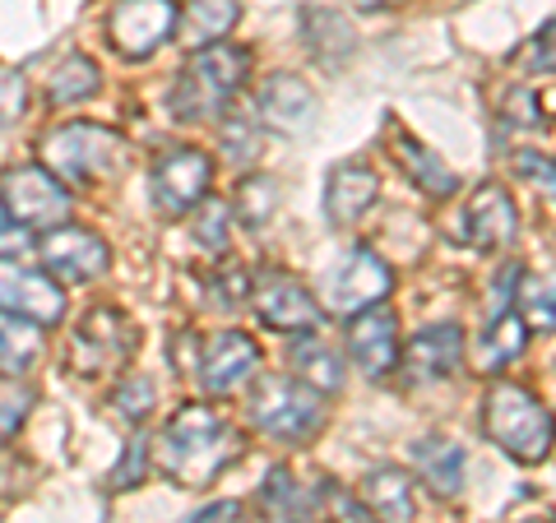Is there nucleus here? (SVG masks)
<instances>
[{"label":"nucleus","instance_id":"obj_28","mask_svg":"<svg viewBox=\"0 0 556 523\" xmlns=\"http://www.w3.org/2000/svg\"><path fill=\"white\" fill-rule=\"evenodd\" d=\"M292 366H298V380H306L316 394H334L343 390V361L329 353L316 334H302L292 347Z\"/></svg>","mask_w":556,"mask_h":523},{"label":"nucleus","instance_id":"obj_43","mask_svg":"<svg viewBox=\"0 0 556 523\" xmlns=\"http://www.w3.org/2000/svg\"><path fill=\"white\" fill-rule=\"evenodd\" d=\"M329 505H334V519L339 523H376L367 510H362V505H353V500L339 496V492H334V500H329Z\"/></svg>","mask_w":556,"mask_h":523},{"label":"nucleus","instance_id":"obj_40","mask_svg":"<svg viewBox=\"0 0 556 523\" xmlns=\"http://www.w3.org/2000/svg\"><path fill=\"white\" fill-rule=\"evenodd\" d=\"M208 292L218 296V302H214L218 310H237L251 296V278L241 273V269H218L214 278H208Z\"/></svg>","mask_w":556,"mask_h":523},{"label":"nucleus","instance_id":"obj_32","mask_svg":"<svg viewBox=\"0 0 556 523\" xmlns=\"http://www.w3.org/2000/svg\"><path fill=\"white\" fill-rule=\"evenodd\" d=\"M195 246H204L208 255H223L228 251V241H232V214H228V204L223 200H200L195 204Z\"/></svg>","mask_w":556,"mask_h":523},{"label":"nucleus","instance_id":"obj_13","mask_svg":"<svg viewBox=\"0 0 556 523\" xmlns=\"http://www.w3.org/2000/svg\"><path fill=\"white\" fill-rule=\"evenodd\" d=\"M260 371V343L241 329H223L200 347V361H195V380L204 394H232L241 390L247 380Z\"/></svg>","mask_w":556,"mask_h":523},{"label":"nucleus","instance_id":"obj_45","mask_svg":"<svg viewBox=\"0 0 556 523\" xmlns=\"http://www.w3.org/2000/svg\"><path fill=\"white\" fill-rule=\"evenodd\" d=\"M519 523H552V519H538V514H533V519H519Z\"/></svg>","mask_w":556,"mask_h":523},{"label":"nucleus","instance_id":"obj_38","mask_svg":"<svg viewBox=\"0 0 556 523\" xmlns=\"http://www.w3.org/2000/svg\"><path fill=\"white\" fill-rule=\"evenodd\" d=\"M525 69H538V75H556V20H547L538 28V38H529L525 56H519Z\"/></svg>","mask_w":556,"mask_h":523},{"label":"nucleus","instance_id":"obj_15","mask_svg":"<svg viewBox=\"0 0 556 523\" xmlns=\"http://www.w3.org/2000/svg\"><path fill=\"white\" fill-rule=\"evenodd\" d=\"M316 112H320V102L302 75H269L255 93V120L288 139H298L316 126Z\"/></svg>","mask_w":556,"mask_h":523},{"label":"nucleus","instance_id":"obj_8","mask_svg":"<svg viewBox=\"0 0 556 523\" xmlns=\"http://www.w3.org/2000/svg\"><path fill=\"white\" fill-rule=\"evenodd\" d=\"M0 204L14 228L24 232H47V228H61L70 218V186L61 177H51L47 167H10L0 177Z\"/></svg>","mask_w":556,"mask_h":523},{"label":"nucleus","instance_id":"obj_21","mask_svg":"<svg viewBox=\"0 0 556 523\" xmlns=\"http://www.w3.org/2000/svg\"><path fill=\"white\" fill-rule=\"evenodd\" d=\"M362 510L376 523H413L417 519V492L399 468H371L362 482Z\"/></svg>","mask_w":556,"mask_h":523},{"label":"nucleus","instance_id":"obj_33","mask_svg":"<svg viewBox=\"0 0 556 523\" xmlns=\"http://www.w3.org/2000/svg\"><path fill=\"white\" fill-rule=\"evenodd\" d=\"M33 412V390L20 375H0V445L14 441Z\"/></svg>","mask_w":556,"mask_h":523},{"label":"nucleus","instance_id":"obj_35","mask_svg":"<svg viewBox=\"0 0 556 523\" xmlns=\"http://www.w3.org/2000/svg\"><path fill=\"white\" fill-rule=\"evenodd\" d=\"M255 130H260L255 116L232 112L228 120H223V153H228L232 163H251V158H255V144H260Z\"/></svg>","mask_w":556,"mask_h":523},{"label":"nucleus","instance_id":"obj_27","mask_svg":"<svg viewBox=\"0 0 556 523\" xmlns=\"http://www.w3.org/2000/svg\"><path fill=\"white\" fill-rule=\"evenodd\" d=\"M98 84H102V69H98L89 56L70 51V56H61V61H56V69H51V79H47V98L56 102V107H70V102L93 98V93H98Z\"/></svg>","mask_w":556,"mask_h":523},{"label":"nucleus","instance_id":"obj_39","mask_svg":"<svg viewBox=\"0 0 556 523\" xmlns=\"http://www.w3.org/2000/svg\"><path fill=\"white\" fill-rule=\"evenodd\" d=\"M28 107V84L20 69H0V126H14Z\"/></svg>","mask_w":556,"mask_h":523},{"label":"nucleus","instance_id":"obj_37","mask_svg":"<svg viewBox=\"0 0 556 523\" xmlns=\"http://www.w3.org/2000/svg\"><path fill=\"white\" fill-rule=\"evenodd\" d=\"M515 177H525L533 190H543V195L556 204V158H547V153H538V149H519Z\"/></svg>","mask_w":556,"mask_h":523},{"label":"nucleus","instance_id":"obj_22","mask_svg":"<svg viewBox=\"0 0 556 523\" xmlns=\"http://www.w3.org/2000/svg\"><path fill=\"white\" fill-rule=\"evenodd\" d=\"M525 347H529L525 316H519V310H496V316L486 320V329L478 334V343H473V366L482 375H496L501 366H510Z\"/></svg>","mask_w":556,"mask_h":523},{"label":"nucleus","instance_id":"obj_44","mask_svg":"<svg viewBox=\"0 0 556 523\" xmlns=\"http://www.w3.org/2000/svg\"><path fill=\"white\" fill-rule=\"evenodd\" d=\"M353 10H380V5H390V0H348Z\"/></svg>","mask_w":556,"mask_h":523},{"label":"nucleus","instance_id":"obj_25","mask_svg":"<svg viewBox=\"0 0 556 523\" xmlns=\"http://www.w3.org/2000/svg\"><path fill=\"white\" fill-rule=\"evenodd\" d=\"M241 20V0H186V10L177 14V33L186 47H214L223 42Z\"/></svg>","mask_w":556,"mask_h":523},{"label":"nucleus","instance_id":"obj_26","mask_svg":"<svg viewBox=\"0 0 556 523\" xmlns=\"http://www.w3.org/2000/svg\"><path fill=\"white\" fill-rule=\"evenodd\" d=\"M42 324L20 320L10 310H0V375H24L33 371V361L42 357Z\"/></svg>","mask_w":556,"mask_h":523},{"label":"nucleus","instance_id":"obj_2","mask_svg":"<svg viewBox=\"0 0 556 523\" xmlns=\"http://www.w3.org/2000/svg\"><path fill=\"white\" fill-rule=\"evenodd\" d=\"M247 69H251V51L247 47H232V42L200 47L195 56L181 65V75H177V84H172V93H167L172 116L186 120V126H195V120L228 112V102L237 98L241 84H247Z\"/></svg>","mask_w":556,"mask_h":523},{"label":"nucleus","instance_id":"obj_17","mask_svg":"<svg viewBox=\"0 0 556 523\" xmlns=\"http://www.w3.org/2000/svg\"><path fill=\"white\" fill-rule=\"evenodd\" d=\"M334 500V486L325 477H316V486H306L292 477V468H274V473L260 482V519L265 523H316L325 519V505Z\"/></svg>","mask_w":556,"mask_h":523},{"label":"nucleus","instance_id":"obj_1","mask_svg":"<svg viewBox=\"0 0 556 523\" xmlns=\"http://www.w3.org/2000/svg\"><path fill=\"white\" fill-rule=\"evenodd\" d=\"M241 445H247L241 431L218 408L186 404L167 417V426L159 431V441L149 445V455L167 482L195 492V486H208L223 468H232L241 459Z\"/></svg>","mask_w":556,"mask_h":523},{"label":"nucleus","instance_id":"obj_29","mask_svg":"<svg viewBox=\"0 0 556 523\" xmlns=\"http://www.w3.org/2000/svg\"><path fill=\"white\" fill-rule=\"evenodd\" d=\"M515 302H519V316H525L529 329L556 334V273L525 278V283L515 288Z\"/></svg>","mask_w":556,"mask_h":523},{"label":"nucleus","instance_id":"obj_36","mask_svg":"<svg viewBox=\"0 0 556 523\" xmlns=\"http://www.w3.org/2000/svg\"><path fill=\"white\" fill-rule=\"evenodd\" d=\"M501 120H510L519 130H547L543 102H538L529 89H506L501 93Z\"/></svg>","mask_w":556,"mask_h":523},{"label":"nucleus","instance_id":"obj_24","mask_svg":"<svg viewBox=\"0 0 556 523\" xmlns=\"http://www.w3.org/2000/svg\"><path fill=\"white\" fill-rule=\"evenodd\" d=\"M413 468L437 496H459L464 492V468H468L464 449L455 441H445V435H422V441L413 445Z\"/></svg>","mask_w":556,"mask_h":523},{"label":"nucleus","instance_id":"obj_4","mask_svg":"<svg viewBox=\"0 0 556 523\" xmlns=\"http://www.w3.org/2000/svg\"><path fill=\"white\" fill-rule=\"evenodd\" d=\"M126 135L93 120H70L42 139V167L65 186H98L126 167Z\"/></svg>","mask_w":556,"mask_h":523},{"label":"nucleus","instance_id":"obj_5","mask_svg":"<svg viewBox=\"0 0 556 523\" xmlns=\"http://www.w3.org/2000/svg\"><path fill=\"white\" fill-rule=\"evenodd\" d=\"M247 417L255 431H265L269 441H283V445H302L320 431L325 422V408H320V394L306 385L298 375H260L255 390L247 398Z\"/></svg>","mask_w":556,"mask_h":523},{"label":"nucleus","instance_id":"obj_34","mask_svg":"<svg viewBox=\"0 0 556 523\" xmlns=\"http://www.w3.org/2000/svg\"><path fill=\"white\" fill-rule=\"evenodd\" d=\"M149 463H153L149 441H144V435H135V441H130L126 449H121L116 468L108 473V486H112V492H126V486H139V482H144V473H149Z\"/></svg>","mask_w":556,"mask_h":523},{"label":"nucleus","instance_id":"obj_14","mask_svg":"<svg viewBox=\"0 0 556 523\" xmlns=\"http://www.w3.org/2000/svg\"><path fill=\"white\" fill-rule=\"evenodd\" d=\"M459 222V237L468 241L473 251H510L515 237H519V214H515V200L501 190L496 181L478 186L468 195Z\"/></svg>","mask_w":556,"mask_h":523},{"label":"nucleus","instance_id":"obj_31","mask_svg":"<svg viewBox=\"0 0 556 523\" xmlns=\"http://www.w3.org/2000/svg\"><path fill=\"white\" fill-rule=\"evenodd\" d=\"M153 404H159V385H153V375H126L121 385L112 390V412H116V422H130L139 426L144 417L153 412Z\"/></svg>","mask_w":556,"mask_h":523},{"label":"nucleus","instance_id":"obj_18","mask_svg":"<svg viewBox=\"0 0 556 523\" xmlns=\"http://www.w3.org/2000/svg\"><path fill=\"white\" fill-rule=\"evenodd\" d=\"M348 357L367 380H386L399 366V316L386 302L348 320Z\"/></svg>","mask_w":556,"mask_h":523},{"label":"nucleus","instance_id":"obj_11","mask_svg":"<svg viewBox=\"0 0 556 523\" xmlns=\"http://www.w3.org/2000/svg\"><path fill=\"white\" fill-rule=\"evenodd\" d=\"M177 0H116L108 14V38L126 61H149L177 33Z\"/></svg>","mask_w":556,"mask_h":523},{"label":"nucleus","instance_id":"obj_41","mask_svg":"<svg viewBox=\"0 0 556 523\" xmlns=\"http://www.w3.org/2000/svg\"><path fill=\"white\" fill-rule=\"evenodd\" d=\"M181 523H247V510H241L237 500H214V505H204V510H195Z\"/></svg>","mask_w":556,"mask_h":523},{"label":"nucleus","instance_id":"obj_10","mask_svg":"<svg viewBox=\"0 0 556 523\" xmlns=\"http://www.w3.org/2000/svg\"><path fill=\"white\" fill-rule=\"evenodd\" d=\"M208 181H214V163H208V153L190 149V144L163 149L149 167L153 204H159V214H167V218L190 214V208L208 195Z\"/></svg>","mask_w":556,"mask_h":523},{"label":"nucleus","instance_id":"obj_30","mask_svg":"<svg viewBox=\"0 0 556 523\" xmlns=\"http://www.w3.org/2000/svg\"><path fill=\"white\" fill-rule=\"evenodd\" d=\"M278 204H283V195H278V181H269V177H247L237 186V222L241 228L260 232L265 222H274Z\"/></svg>","mask_w":556,"mask_h":523},{"label":"nucleus","instance_id":"obj_6","mask_svg":"<svg viewBox=\"0 0 556 523\" xmlns=\"http://www.w3.org/2000/svg\"><path fill=\"white\" fill-rule=\"evenodd\" d=\"M135 347H139V329H135V320L126 316V310L98 306L75 324L65 361H70V371H75L79 380H108L116 371H126Z\"/></svg>","mask_w":556,"mask_h":523},{"label":"nucleus","instance_id":"obj_7","mask_svg":"<svg viewBox=\"0 0 556 523\" xmlns=\"http://www.w3.org/2000/svg\"><path fill=\"white\" fill-rule=\"evenodd\" d=\"M390 288H394L390 265L380 255H371L367 246H357V251H348L339 265L320 278V292L316 296H320L325 316L353 320V316H362V310H371V306L386 302Z\"/></svg>","mask_w":556,"mask_h":523},{"label":"nucleus","instance_id":"obj_12","mask_svg":"<svg viewBox=\"0 0 556 523\" xmlns=\"http://www.w3.org/2000/svg\"><path fill=\"white\" fill-rule=\"evenodd\" d=\"M38 259L42 273H51L56 283H93L112 265L108 241L89 228H70V222L38 232Z\"/></svg>","mask_w":556,"mask_h":523},{"label":"nucleus","instance_id":"obj_9","mask_svg":"<svg viewBox=\"0 0 556 523\" xmlns=\"http://www.w3.org/2000/svg\"><path fill=\"white\" fill-rule=\"evenodd\" d=\"M251 306L265 329H278V334H316L325 310L316 302V292H311L302 278H292L283 269H265L251 283Z\"/></svg>","mask_w":556,"mask_h":523},{"label":"nucleus","instance_id":"obj_16","mask_svg":"<svg viewBox=\"0 0 556 523\" xmlns=\"http://www.w3.org/2000/svg\"><path fill=\"white\" fill-rule=\"evenodd\" d=\"M0 310L33 324H56L65 316L61 283L42 269H24L14 259H0Z\"/></svg>","mask_w":556,"mask_h":523},{"label":"nucleus","instance_id":"obj_23","mask_svg":"<svg viewBox=\"0 0 556 523\" xmlns=\"http://www.w3.org/2000/svg\"><path fill=\"white\" fill-rule=\"evenodd\" d=\"M390 153H394V163H399V167H404L408 177H413V186H417V190H427L431 200H450V195H455V190H459L455 171H450V167L437 158V153L422 149L413 135H404L399 126L390 130Z\"/></svg>","mask_w":556,"mask_h":523},{"label":"nucleus","instance_id":"obj_42","mask_svg":"<svg viewBox=\"0 0 556 523\" xmlns=\"http://www.w3.org/2000/svg\"><path fill=\"white\" fill-rule=\"evenodd\" d=\"M24 228H14L10 214H5V204H0V259H10V251H20L24 246Z\"/></svg>","mask_w":556,"mask_h":523},{"label":"nucleus","instance_id":"obj_3","mask_svg":"<svg viewBox=\"0 0 556 523\" xmlns=\"http://www.w3.org/2000/svg\"><path fill=\"white\" fill-rule=\"evenodd\" d=\"M482 431L515 463H543L556 445V417L525 385H492L482 398Z\"/></svg>","mask_w":556,"mask_h":523},{"label":"nucleus","instance_id":"obj_20","mask_svg":"<svg viewBox=\"0 0 556 523\" xmlns=\"http://www.w3.org/2000/svg\"><path fill=\"white\" fill-rule=\"evenodd\" d=\"M376 200H380V177L367 163H339L334 171H329V186H325L329 228H353Z\"/></svg>","mask_w":556,"mask_h":523},{"label":"nucleus","instance_id":"obj_19","mask_svg":"<svg viewBox=\"0 0 556 523\" xmlns=\"http://www.w3.org/2000/svg\"><path fill=\"white\" fill-rule=\"evenodd\" d=\"M464 366V329L459 324H427L404 347L408 385H441Z\"/></svg>","mask_w":556,"mask_h":523}]
</instances>
